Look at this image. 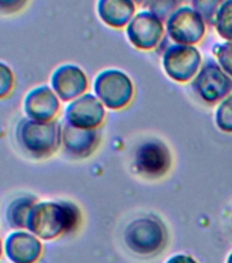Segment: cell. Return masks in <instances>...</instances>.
<instances>
[{
	"instance_id": "24",
	"label": "cell",
	"mask_w": 232,
	"mask_h": 263,
	"mask_svg": "<svg viewBox=\"0 0 232 263\" xmlns=\"http://www.w3.org/2000/svg\"><path fill=\"white\" fill-rule=\"evenodd\" d=\"M167 263H197L192 256H188V255H175V256H172L167 260Z\"/></svg>"
},
{
	"instance_id": "20",
	"label": "cell",
	"mask_w": 232,
	"mask_h": 263,
	"mask_svg": "<svg viewBox=\"0 0 232 263\" xmlns=\"http://www.w3.org/2000/svg\"><path fill=\"white\" fill-rule=\"evenodd\" d=\"M224 0H188V6H192L200 14L206 24L213 25L217 10L220 8Z\"/></svg>"
},
{
	"instance_id": "4",
	"label": "cell",
	"mask_w": 232,
	"mask_h": 263,
	"mask_svg": "<svg viewBox=\"0 0 232 263\" xmlns=\"http://www.w3.org/2000/svg\"><path fill=\"white\" fill-rule=\"evenodd\" d=\"M94 95L111 110H120L130 104L134 86L130 77L118 69L102 70L94 78Z\"/></svg>"
},
{
	"instance_id": "25",
	"label": "cell",
	"mask_w": 232,
	"mask_h": 263,
	"mask_svg": "<svg viewBox=\"0 0 232 263\" xmlns=\"http://www.w3.org/2000/svg\"><path fill=\"white\" fill-rule=\"evenodd\" d=\"M135 3V6H146L147 7V4L151 3V0H133Z\"/></svg>"
},
{
	"instance_id": "5",
	"label": "cell",
	"mask_w": 232,
	"mask_h": 263,
	"mask_svg": "<svg viewBox=\"0 0 232 263\" xmlns=\"http://www.w3.org/2000/svg\"><path fill=\"white\" fill-rule=\"evenodd\" d=\"M167 36L175 44L196 45L206 33V22L192 6H180L165 22Z\"/></svg>"
},
{
	"instance_id": "19",
	"label": "cell",
	"mask_w": 232,
	"mask_h": 263,
	"mask_svg": "<svg viewBox=\"0 0 232 263\" xmlns=\"http://www.w3.org/2000/svg\"><path fill=\"white\" fill-rule=\"evenodd\" d=\"M215 119L220 130L232 133V93L223 99L220 104L217 106Z\"/></svg>"
},
{
	"instance_id": "2",
	"label": "cell",
	"mask_w": 232,
	"mask_h": 263,
	"mask_svg": "<svg viewBox=\"0 0 232 263\" xmlns=\"http://www.w3.org/2000/svg\"><path fill=\"white\" fill-rule=\"evenodd\" d=\"M16 147L33 160H44L53 156L61 147V122H49L20 118L14 129Z\"/></svg>"
},
{
	"instance_id": "15",
	"label": "cell",
	"mask_w": 232,
	"mask_h": 263,
	"mask_svg": "<svg viewBox=\"0 0 232 263\" xmlns=\"http://www.w3.org/2000/svg\"><path fill=\"white\" fill-rule=\"evenodd\" d=\"M96 10L98 18L114 29L126 28L137 14L133 0H97Z\"/></svg>"
},
{
	"instance_id": "27",
	"label": "cell",
	"mask_w": 232,
	"mask_h": 263,
	"mask_svg": "<svg viewBox=\"0 0 232 263\" xmlns=\"http://www.w3.org/2000/svg\"><path fill=\"white\" fill-rule=\"evenodd\" d=\"M227 263H232V252H231V254H229L228 259H227Z\"/></svg>"
},
{
	"instance_id": "12",
	"label": "cell",
	"mask_w": 232,
	"mask_h": 263,
	"mask_svg": "<svg viewBox=\"0 0 232 263\" xmlns=\"http://www.w3.org/2000/svg\"><path fill=\"white\" fill-rule=\"evenodd\" d=\"M63 118L71 126L97 129L106 118V108L96 95L85 93L66 106Z\"/></svg>"
},
{
	"instance_id": "13",
	"label": "cell",
	"mask_w": 232,
	"mask_h": 263,
	"mask_svg": "<svg viewBox=\"0 0 232 263\" xmlns=\"http://www.w3.org/2000/svg\"><path fill=\"white\" fill-rule=\"evenodd\" d=\"M3 242L4 255L11 263H37L43 255V242L29 230H11Z\"/></svg>"
},
{
	"instance_id": "10",
	"label": "cell",
	"mask_w": 232,
	"mask_h": 263,
	"mask_svg": "<svg viewBox=\"0 0 232 263\" xmlns=\"http://www.w3.org/2000/svg\"><path fill=\"white\" fill-rule=\"evenodd\" d=\"M49 86L60 99V102L70 103L86 93L89 81L79 66L63 63L52 71L49 77Z\"/></svg>"
},
{
	"instance_id": "16",
	"label": "cell",
	"mask_w": 232,
	"mask_h": 263,
	"mask_svg": "<svg viewBox=\"0 0 232 263\" xmlns=\"http://www.w3.org/2000/svg\"><path fill=\"white\" fill-rule=\"evenodd\" d=\"M37 201H38L37 196L32 193H20L18 196L12 197L4 211L6 223L12 230H26L28 215Z\"/></svg>"
},
{
	"instance_id": "9",
	"label": "cell",
	"mask_w": 232,
	"mask_h": 263,
	"mask_svg": "<svg viewBox=\"0 0 232 263\" xmlns=\"http://www.w3.org/2000/svg\"><path fill=\"white\" fill-rule=\"evenodd\" d=\"M135 170L147 178H160L171 167V154L165 144L149 140L137 148L134 156Z\"/></svg>"
},
{
	"instance_id": "11",
	"label": "cell",
	"mask_w": 232,
	"mask_h": 263,
	"mask_svg": "<svg viewBox=\"0 0 232 263\" xmlns=\"http://www.w3.org/2000/svg\"><path fill=\"white\" fill-rule=\"evenodd\" d=\"M22 111L26 118L33 121H55L60 111V99L49 85L33 86L22 99Z\"/></svg>"
},
{
	"instance_id": "8",
	"label": "cell",
	"mask_w": 232,
	"mask_h": 263,
	"mask_svg": "<svg viewBox=\"0 0 232 263\" xmlns=\"http://www.w3.org/2000/svg\"><path fill=\"white\" fill-rule=\"evenodd\" d=\"M165 26L149 10L137 12L126 26V37L133 47L142 51L155 49L164 39Z\"/></svg>"
},
{
	"instance_id": "22",
	"label": "cell",
	"mask_w": 232,
	"mask_h": 263,
	"mask_svg": "<svg viewBox=\"0 0 232 263\" xmlns=\"http://www.w3.org/2000/svg\"><path fill=\"white\" fill-rule=\"evenodd\" d=\"M217 63L232 78V41H224L213 47Z\"/></svg>"
},
{
	"instance_id": "21",
	"label": "cell",
	"mask_w": 232,
	"mask_h": 263,
	"mask_svg": "<svg viewBox=\"0 0 232 263\" xmlns=\"http://www.w3.org/2000/svg\"><path fill=\"white\" fill-rule=\"evenodd\" d=\"M15 88V74L11 66L6 62L0 61V100H4L11 96Z\"/></svg>"
},
{
	"instance_id": "14",
	"label": "cell",
	"mask_w": 232,
	"mask_h": 263,
	"mask_svg": "<svg viewBox=\"0 0 232 263\" xmlns=\"http://www.w3.org/2000/svg\"><path fill=\"white\" fill-rule=\"evenodd\" d=\"M100 144L97 129H81L61 122V148L73 159H83L96 151Z\"/></svg>"
},
{
	"instance_id": "23",
	"label": "cell",
	"mask_w": 232,
	"mask_h": 263,
	"mask_svg": "<svg viewBox=\"0 0 232 263\" xmlns=\"http://www.w3.org/2000/svg\"><path fill=\"white\" fill-rule=\"evenodd\" d=\"M30 0H0V15H15L28 7Z\"/></svg>"
},
{
	"instance_id": "3",
	"label": "cell",
	"mask_w": 232,
	"mask_h": 263,
	"mask_svg": "<svg viewBox=\"0 0 232 263\" xmlns=\"http://www.w3.org/2000/svg\"><path fill=\"white\" fill-rule=\"evenodd\" d=\"M123 240L131 252L149 256L159 254L165 247L167 229L157 218L141 217L127 225Z\"/></svg>"
},
{
	"instance_id": "18",
	"label": "cell",
	"mask_w": 232,
	"mask_h": 263,
	"mask_svg": "<svg viewBox=\"0 0 232 263\" xmlns=\"http://www.w3.org/2000/svg\"><path fill=\"white\" fill-rule=\"evenodd\" d=\"M184 0H151L147 8L159 20L167 22V20L182 6Z\"/></svg>"
},
{
	"instance_id": "17",
	"label": "cell",
	"mask_w": 232,
	"mask_h": 263,
	"mask_svg": "<svg viewBox=\"0 0 232 263\" xmlns=\"http://www.w3.org/2000/svg\"><path fill=\"white\" fill-rule=\"evenodd\" d=\"M213 26L225 41H232V0H224L217 10Z\"/></svg>"
},
{
	"instance_id": "6",
	"label": "cell",
	"mask_w": 232,
	"mask_h": 263,
	"mask_svg": "<svg viewBox=\"0 0 232 263\" xmlns=\"http://www.w3.org/2000/svg\"><path fill=\"white\" fill-rule=\"evenodd\" d=\"M202 57L196 45L172 44L163 53V69L170 78L187 82L201 70Z\"/></svg>"
},
{
	"instance_id": "7",
	"label": "cell",
	"mask_w": 232,
	"mask_h": 263,
	"mask_svg": "<svg viewBox=\"0 0 232 263\" xmlns=\"http://www.w3.org/2000/svg\"><path fill=\"white\" fill-rule=\"evenodd\" d=\"M193 89L204 102H221L232 90V78L219 63L208 62L205 63L193 80Z\"/></svg>"
},
{
	"instance_id": "26",
	"label": "cell",
	"mask_w": 232,
	"mask_h": 263,
	"mask_svg": "<svg viewBox=\"0 0 232 263\" xmlns=\"http://www.w3.org/2000/svg\"><path fill=\"white\" fill-rule=\"evenodd\" d=\"M4 254V242L3 240L0 238V258H2V255Z\"/></svg>"
},
{
	"instance_id": "28",
	"label": "cell",
	"mask_w": 232,
	"mask_h": 263,
	"mask_svg": "<svg viewBox=\"0 0 232 263\" xmlns=\"http://www.w3.org/2000/svg\"><path fill=\"white\" fill-rule=\"evenodd\" d=\"M231 223H232V219H231Z\"/></svg>"
},
{
	"instance_id": "1",
	"label": "cell",
	"mask_w": 232,
	"mask_h": 263,
	"mask_svg": "<svg viewBox=\"0 0 232 263\" xmlns=\"http://www.w3.org/2000/svg\"><path fill=\"white\" fill-rule=\"evenodd\" d=\"M79 222L81 211L71 201L38 200L29 213L26 230L41 241H49L74 232Z\"/></svg>"
}]
</instances>
